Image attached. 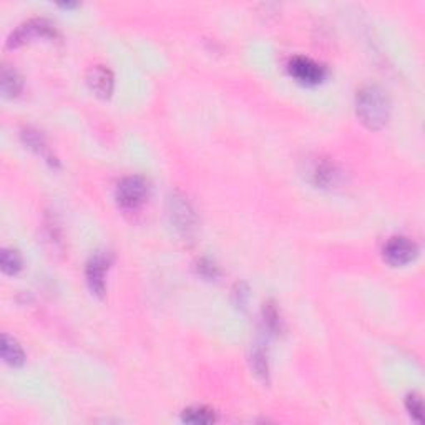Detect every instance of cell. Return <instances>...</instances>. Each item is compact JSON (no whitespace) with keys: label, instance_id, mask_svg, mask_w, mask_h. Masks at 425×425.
Segmentation results:
<instances>
[{"label":"cell","instance_id":"cell-1","mask_svg":"<svg viewBox=\"0 0 425 425\" xmlns=\"http://www.w3.org/2000/svg\"><path fill=\"white\" fill-rule=\"evenodd\" d=\"M356 113L364 126L380 130L391 117V102L385 91L378 85H366L357 91Z\"/></svg>","mask_w":425,"mask_h":425},{"label":"cell","instance_id":"cell-2","mask_svg":"<svg viewBox=\"0 0 425 425\" xmlns=\"http://www.w3.org/2000/svg\"><path fill=\"white\" fill-rule=\"evenodd\" d=\"M166 211H168L170 221L179 234L185 236V238H191L196 233L198 216H196L195 209L185 195L178 191L172 193L166 201Z\"/></svg>","mask_w":425,"mask_h":425},{"label":"cell","instance_id":"cell-3","mask_svg":"<svg viewBox=\"0 0 425 425\" xmlns=\"http://www.w3.org/2000/svg\"><path fill=\"white\" fill-rule=\"evenodd\" d=\"M150 195V186L143 177L133 174V177H126L117 185L115 200L120 208L124 209H138L140 206L144 204Z\"/></svg>","mask_w":425,"mask_h":425},{"label":"cell","instance_id":"cell-4","mask_svg":"<svg viewBox=\"0 0 425 425\" xmlns=\"http://www.w3.org/2000/svg\"><path fill=\"white\" fill-rule=\"evenodd\" d=\"M57 37V30L50 22L43 20V19H35L29 20L25 24H22L19 29L14 30L10 33L7 40V47L17 48L24 43L32 42L35 38H55Z\"/></svg>","mask_w":425,"mask_h":425},{"label":"cell","instance_id":"cell-5","mask_svg":"<svg viewBox=\"0 0 425 425\" xmlns=\"http://www.w3.org/2000/svg\"><path fill=\"white\" fill-rule=\"evenodd\" d=\"M419 256V248L414 241L405 236H394L385 243L384 246V260L394 268L407 266L409 262L415 261Z\"/></svg>","mask_w":425,"mask_h":425},{"label":"cell","instance_id":"cell-6","mask_svg":"<svg viewBox=\"0 0 425 425\" xmlns=\"http://www.w3.org/2000/svg\"><path fill=\"white\" fill-rule=\"evenodd\" d=\"M108 268H110V256L105 253H95L94 256L90 258L89 262H87V284H89L90 291L94 292L95 296L103 297L105 291H107V283H105V278H107Z\"/></svg>","mask_w":425,"mask_h":425},{"label":"cell","instance_id":"cell-7","mask_svg":"<svg viewBox=\"0 0 425 425\" xmlns=\"http://www.w3.org/2000/svg\"><path fill=\"white\" fill-rule=\"evenodd\" d=\"M288 70L297 82L304 85H319L326 78V68L308 57H292Z\"/></svg>","mask_w":425,"mask_h":425},{"label":"cell","instance_id":"cell-8","mask_svg":"<svg viewBox=\"0 0 425 425\" xmlns=\"http://www.w3.org/2000/svg\"><path fill=\"white\" fill-rule=\"evenodd\" d=\"M308 177L313 181V185L318 188H334L339 185L341 178H343V172L332 161L318 158V160H314L309 165Z\"/></svg>","mask_w":425,"mask_h":425},{"label":"cell","instance_id":"cell-9","mask_svg":"<svg viewBox=\"0 0 425 425\" xmlns=\"http://www.w3.org/2000/svg\"><path fill=\"white\" fill-rule=\"evenodd\" d=\"M87 85L100 98H110L115 87L113 73L103 65H95L87 73Z\"/></svg>","mask_w":425,"mask_h":425},{"label":"cell","instance_id":"cell-10","mask_svg":"<svg viewBox=\"0 0 425 425\" xmlns=\"http://www.w3.org/2000/svg\"><path fill=\"white\" fill-rule=\"evenodd\" d=\"M0 356H2L3 362L8 364L10 367H22L25 362L24 349H22V345L17 343L14 337H10L8 334H2Z\"/></svg>","mask_w":425,"mask_h":425},{"label":"cell","instance_id":"cell-11","mask_svg":"<svg viewBox=\"0 0 425 425\" xmlns=\"http://www.w3.org/2000/svg\"><path fill=\"white\" fill-rule=\"evenodd\" d=\"M251 369L253 374L261 380L262 384H269V361H268V352L262 348L261 344H256L251 350Z\"/></svg>","mask_w":425,"mask_h":425},{"label":"cell","instance_id":"cell-12","mask_svg":"<svg viewBox=\"0 0 425 425\" xmlns=\"http://www.w3.org/2000/svg\"><path fill=\"white\" fill-rule=\"evenodd\" d=\"M0 85H2V95L6 96V98H15L22 91V89H24V80H22L20 73L17 72V70L3 67Z\"/></svg>","mask_w":425,"mask_h":425},{"label":"cell","instance_id":"cell-13","mask_svg":"<svg viewBox=\"0 0 425 425\" xmlns=\"http://www.w3.org/2000/svg\"><path fill=\"white\" fill-rule=\"evenodd\" d=\"M181 420L186 424L208 425L216 422V414L208 407H190V409L183 410Z\"/></svg>","mask_w":425,"mask_h":425},{"label":"cell","instance_id":"cell-14","mask_svg":"<svg viewBox=\"0 0 425 425\" xmlns=\"http://www.w3.org/2000/svg\"><path fill=\"white\" fill-rule=\"evenodd\" d=\"M22 262L20 254L15 251V249H8L3 248L2 254H0V268H2V273L7 276H15L22 271Z\"/></svg>","mask_w":425,"mask_h":425},{"label":"cell","instance_id":"cell-15","mask_svg":"<svg viewBox=\"0 0 425 425\" xmlns=\"http://www.w3.org/2000/svg\"><path fill=\"white\" fill-rule=\"evenodd\" d=\"M22 137H24V142L25 144H27L29 148H32L33 151H37L38 155L45 156L48 161H52V156L48 155V150H47V144L45 142H43L42 135L38 133V131H33V130H25L24 133H22Z\"/></svg>","mask_w":425,"mask_h":425},{"label":"cell","instance_id":"cell-16","mask_svg":"<svg viewBox=\"0 0 425 425\" xmlns=\"http://www.w3.org/2000/svg\"><path fill=\"white\" fill-rule=\"evenodd\" d=\"M405 407L409 410L410 417L415 419L417 422L424 420V401L419 394H409L405 398Z\"/></svg>","mask_w":425,"mask_h":425},{"label":"cell","instance_id":"cell-17","mask_svg":"<svg viewBox=\"0 0 425 425\" xmlns=\"http://www.w3.org/2000/svg\"><path fill=\"white\" fill-rule=\"evenodd\" d=\"M264 322L268 326L269 331H273L274 334L278 331H281V318H279V311L276 309L274 304H264Z\"/></svg>","mask_w":425,"mask_h":425},{"label":"cell","instance_id":"cell-18","mask_svg":"<svg viewBox=\"0 0 425 425\" xmlns=\"http://www.w3.org/2000/svg\"><path fill=\"white\" fill-rule=\"evenodd\" d=\"M233 299H234L236 308H239V309L246 308L248 299H249V289H248L246 284H244V283L236 284L234 291H233Z\"/></svg>","mask_w":425,"mask_h":425},{"label":"cell","instance_id":"cell-19","mask_svg":"<svg viewBox=\"0 0 425 425\" xmlns=\"http://www.w3.org/2000/svg\"><path fill=\"white\" fill-rule=\"evenodd\" d=\"M196 269H198V273L206 279H214L218 276V268L214 266V262L208 260H201L198 266H196Z\"/></svg>","mask_w":425,"mask_h":425}]
</instances>
